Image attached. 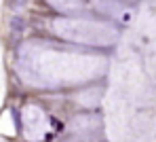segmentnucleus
I'll return each mask as SVG.
<instances>
[{
  "instance_id": "1",
  "label": "nucleus",
  "mask_w": 156,
  "mask_h": 142,
  "mask_svg": "<svg viewBox=\"0 0 156 142\" xmlns=\"http://www.w3.org/2000/svg\"><path fill=\"white\" fill-rule=\"evenodd\" d=\"M11 26H13V30H15V32H17V30L21 32V30L26 28V21H23L21 17H13V21H11Z\"/></svg>"
},
{
  "instance_id": "2",
  "label": "nucleus",
  "mask_w": 156,
  "mask_h": 142,
  "mask_svg": "<svg viewBox=\"0 0 156 142\" xmlns=\"http://www.w3.org/2000/svg\"><path fill=\"white\" fill-rule=\"evenodd\" d=\"M26 4V0H9V6L11 9H19V6H23Z\"/></svg>"
}]
</instances>
